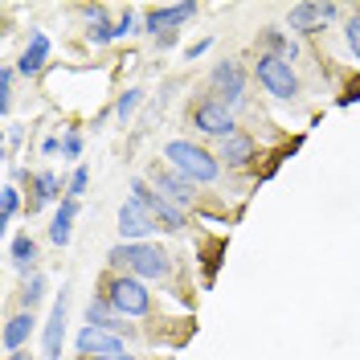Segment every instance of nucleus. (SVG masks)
<instances>
[{"mask_svg": "<svg viewBox=\"0 0 360 360\" xmlns=\"http://www.w3.org/2000/svg\"><path fill=\"white\" fill-rule=\"evenodd\" d=\"M103 295L111 299V307L123 319H143V315H152V291H148V283L143 278H135V274H111L107 278V287Z\"/></svg>", "mask_w": 360, "mask_h": 360, "instance_id": "obj_3", "label": "nucleus"}, {"mask_svg": "<svg viewBox=\"0 0 360 360\" xmlns=\"http://www.w3.org/2000/svg\"><path fill=\"white\" fill-rule=\"evenodd\" d=\"M4 360H29V352H25V348H21V352H8V356H4Z\"/></svg>", "mask_w": 360, "mask_h": 360, "instance_id": "obj_37", "label": "nucleus"}, {"mask_svg": "<svg viewBox=\"0 0 360 360\" xmlns=\"http://www.w3.org/2000/svg\"><path fill=\"white\" fill-rule=\"evenodd\" d=\"M344 37H348V49L356 53V62H360V17H348V25H344Z\"/></svg>", "mask_w": 360, "mask_h": 360, "instance_id": "obj_31", "label": "nucleus"}, {"mask_svg": "<svg viewBox=\"0 0 360 360\" xmlns=\"http://www.w3.org/2000/svg\"><path fill=\"white\" fill-rule=\"evenodd\" d=\"M160 17H164V25H168V29H180L184 21H193V17H197V0H184V4H164V8H160Z\"/></svg>", "mask_w": 360, "mask_h": 360, "instance_id": "obj_23", "label": "nucleus"}, {"mask_svg": "<svg viewBox=\"0 0 360 360\" xmlns=\"http://www.w3.org/2000/svg\"><path fill=\"white\" fill-rule=\"evenodd\" d=\"M340 17V4H295L291 13H287V25H291L295 33H319L328 21H336Z\"/></svg>", "mask_w": 360, "mask_h": 360, "instance_id": "obj_9", "label": "nucleus"}, {"mask_svg": "<svg viewBox=\"0 0 360 360\" xmlns=\"http://www.w3.org/2000/svg\"><path fill=\"white\" fill-rule=\"evenodd\" d=\"M13 78H17V70L0 66V115L13 111Z\"/></svg>", "mask_w": 360, "mask_h": 360, "instance_id": "obj_27", "label": "nucleus"}, {"mask_svg": "<svg viewBox=\"0 0 360 360\" xmlns=\"http://www.w3.org/2000/svg\"><path fill=\"white\" fill-rule=\"evenodd\" d=\"M45 299V274H25V287H21V307L33 311L37 303Z\"/></svg>", "mask_w": 360, "mask_h": 360, "instance_id": "obj_24", "label": "nucleus"}, {"mask_svg": "<svg viewBox=\"0 0 360 360\" xmlns=\"http://www.w3.org/2000/svg\"><path fill=\"white\" fill-rule=\"evenodd\" d=\"M152 217H156V225H164L168 233H180L184 225H188V217H184V209L180 205H172L168 197H160L156 209H152Z\"/></svg>", "mask_w": 360, "mask_h": 360, "instance_id": "obj_21", "label": "nucleus"}, {"mask_svg": "<svg viewBox=\"0 0 360 360\" xmlns=\"http://www.w3.org/2000/svg\"><path fill=\"white\" fill-rule=\"evenodd\" d=\"M127 33H135V8H123V17L115 21V37H127Z\"/></svg>", "mask_w": 360, "mask_h": 360, "instance_id": "obj_32", "label": "nucleus"}, {"mask_svg": "<svg viewBox=\"0 0 360 360\" xmlns=\"http://www.w3.org/2000/svg\"><path fill=\"white\" fill-rule=\"evenodd\" d=\"M225 250V242H205V283H213L217 274V254Z\"/></svg>", "mask_w": 360, "mask_h": 360, "instance_id": "obj_28", "label": "nucleus"}, {"mask_svg": "<svg viewBox=\"0 0 360 360\" xmlns=\"http://www.w3.org/2000/svg\"><path fill=\"white\" fill-rule=\"evenodd\" d=\"M82 17H86V41L90 45L115 41V25L107 21V8L103 4H82Z\"/></svg>", "mask_w": 360, "mask_h": 360, "instance_id": "obj_17", "label": "nucleus"}, {"mask_svg": "<svg viewBox=\"0 0 360 360\" xmlns=\"http://www.w3.org/2000/svg\"><path fill=\"white\" fill-rule=\"evenodd\" d=\"M66 319H70V287H62L53 311L45 319V360H62V340H66Z\"/></svg>", "mask_w": 360, "mask_h": 360, "instance_id": "obj_8", "label": "nucleus"}, {"mask_svg": "<svg viewBox=\"0 0 360 360\" xmlns=\"http://www.w3.org/2000/svg\"><path fill=\"white\" fill-rule=\"evenodd\" d=\"M58 148H62V143H58V139H53V135H45V139H41V156H53V152H58Z\"/></svg>", "mask_w": 360, "mask_h": 360, "instance_id": "obj_33", "label": "nucleus"}, {"mask_svg": "<svg viewBox=\"0 0 360 360\" xmlns=\"http://www.w3.org/2000/svg\"><path fill=\"white\" fill-rule=\"evenodd\" d=\"M131 201H135V205H143V209H156L160 193H156V188H152V180L135 176V180H131Z\"/></svg>", "mask_w": 360, "mask_h": 360, "instance_id": "obj_26", "label": "nucleus"}, {"mask_svg": "<svg viewBox=\"0 0 360 360\" xmlns=\"http://www.w3.org/2000/svg\"><path fill=\"white\" fill-rule=\"evenodd\" d=\"M17 209H21V188H17V184H4V193H0V221L13 225Z\"/></svg>", "mask_w": 360, "mask_h": 360, "instance_id": "obj_25", "label": "nucleus"}, {"mask_svg": "<svg viewBox=\"0 0 360 360\" xmlns=\"http://www.w3.org/2000/svg\"><path fill=\"white\" fill-rule=\"evenodd\" d=\"M86 328H103V332H115V336H119L127 323H123V315L111 307L107 295H94V299L86 303Z\"/></svg>", "mask_w": 360, "mask_h": 360, "instance_id": "obj_13", "label": "nucleus"}, {"mask_svg": "<svg viewBox=\"0 0 360 360\" xmlns=\"http://www.w3.org/2000/svg\"><path fill=\"white\" fill-rule=\"evenodd\" d=\"M33 328H37L33 311H17L8 323H4V348H8V352H21V344L33 336Z\"/></svg>", "mask_w": 360, "mask_h": 360, "instance_id": "obj_19", "label": "nucleus"}, {"mask_svg": "<svg viewBox=\"0 0 360 360\" xmlns=\"http://www.w3.org/2000/svg\"><path fill=\"white\" fill-rule=\"evenodd\" d=\"M29 213H41L49 201H58V193H62V180L53 176V172H33V180H29Z\"/></svg>", "mask_w": 360, "mask_h": 360, "instance_id": "obj_15", "label": "nucleus"}, {"mask_svg": "<svg viewBox=\"0 0 360 360\" xmlns=\"http://www.w3.org/2000/svg\"><path fill=\"white\" fill-rule=\"evenodd\" d=\"M8 262L21 270V274H37V242L29 233H17L8 242Z\"/></svg>", "mask_w": 360, "mask_h": 360, "instance_id": "obj_18", "label": "nucleus"}, {"mask_svg": "<svg viewBox=\"0 0 360 360\" xmlns=\"http://www.w3.org/2000/svg\"><path fill=\"white\" fill-rule=\"evenodd\" d=\"M205 49H209V41H197V45H193V49H188V62H193V58H201Z\"/></svg>", "mask_w": 360, "mask_h": 360, "instance_id": "obj_35", "label": "nucleus"}, {"mask_svg": "<svg viewBox=\"0 0 360 360\" xmlns=\"http://www.w3.org/2000/svg\"><path fill=\"white\" fill-rule=\"evenodd\" d=\"M143 94H148L143 86H127V90H123V94L115 98V119H119V123H127V119H131V115L139 111V103H143Z\"/></svg>", "mask_w": 360, "mask_h": 360, "instance_id": "obj_22", "label": "nucleus"}, {"mask_svg": "<svg viewBox=\"0 0 360 360\" xmlns=\"http://www.w3.org/2000/svg\"><path fill=\"white\" fill-rule=\"evenodd\" d=\"M45 62H49V37H45L41 29H33L29 33V45H25L21 62H17V70H21L25 78H33V74H41Z\"/></svg>", "mask_w": 360, "mask_h": 360, "instance_id": "obj_14", "label": "nucleus"}, {"mask_svg": "<svg viewBox=\"0 0 360 360\" xmlns=\"http://www.w3.org/2000/svg\"><path fill=\"white\" fill-rule=\"evenodd\" d=\"M74 217H78V201L66 197V201L58 205L53 221H49V242H53V246H70V238H74Z\"/></svg>", "mask_w": 360, "mask_h": 360, "instance_id": "obj_16", "label": "nucleus"}, {"mask_svg": "<svg viewBox=\"0 0 360 360\" xmlns=\"http://www.w3.org/2000/svg\"><path fill=\"white\" fill-rule=\"evenodd\" d=\"M209 98H217L229 111H238L246 103V70H242L238 58H225V62L213 66V74H209Z\"/></svg>", "mask_w": 360, "mask_h": 360, "instance_id": "obj_5", "label": "nucleus"}, {"mask_svg": "<svg viewBox=\"0 0 360 360\" xmlns=\"http://www.w3.org/2000/svg\"><path fill=\"white\" fill-rule=\"evenodd\" d=\"M78 356L90 360V356H115V352H127V344L123 336H115V332H103V328H82L78 332Z\"/></svg>", "mask_w": 360, "mask_h": 360, "instance_id": "obj_10", "label": "nucleus"}, {"mask_svg": "<svg viewBox=\"0 0 360 360\" xmlns=\"http://www.w3.org/2000/svg\"><path fill=\"white\" fill-rule=\"evenodd\" d=\"M193 127L201 135H213V139H229L233 131H242L238 127V119H233V111L229 107H221L217 98H197V107H193Z\"/></svg>", "mask_w": 360, "mask_h": 360, "instance_id": "obj_6", "label": "nucleus"}, {"mask_svg": "<svg viewBox=\"0 0 360 360\" xmlns=\"http://www.w3.org/2000/svg\"><path fill=\"white\" fill-rule=\"evenodd\" d=\"M152 188H156L160 197H168L172 205L180 209H188V205H197V188H193V180L180 176L176 168H152Z\"/></svg>", "mask_w": 360, "mask_h": 360, "instance_id": "obj_7", "label": "nucleus"}, {"mask_svg": "<svg viewBox=\"0 0 360 360\" xmlns=\"http://www.w3.org/2000/svg\"><path fill=\"white\" fill-rule=\"evenodd\" d=\"M21 143V127H8V135H4V148H17Z\"/></svg>", "mask_w": 360, "mask_h": 360, "instance_id": "obj_34", "label": "nucleus"}, {"mask_svg": "<svg viewBox=\"0 0 360 360\" xmlns=\"http://www.w3.org/2000/svg\"><path fill=\"white\" fill-rule=\"evenodd\" d=\"M90 360H135V356H127V352H115V356H90Z\"/></svg>", "mask_w": 360, "mask_h": 360, "instance_id": "obj_36", "label": "nucleus"}, {"mask_svg": "<svg viewBox=\"0 0 360 360\" xmlns=\"http://www.w3.org/2000/svg\"><path fill=\"white\" fill-rule=\"evenodd\" d=\"M62 152H66V160L82 156V131H78V127H70V131H66V139H62Z\"/></svg>", "mask_w": 360, "mask_h": 360, "instance_id": "obj_30", "label": "nucleus"}, {"mask_svg": "<svg viewBox=\"0 0 360 360\" xmlns=\"http://www.w3.org/2000/svg\"><path fill=\"white\" fill-rule=\"evenodd\" d=\"M254 156H258V143H254V135H246V131H233L229 139L217 143V160H225L229 168H246Z\"/></svg>", "mask_w": 360, "mask_h": 360, "instance_id": "obj_12", "label": "nucleus"}, {"mask_svg": "<svg viewBox=\"0 0 360 360\" xmlns=\"http://www.w3.org/2000/svg\"><path fill=\"white\" fill-rule=\"evenodd\" d=\"M152 229H156L152 209H143V205H135V201H127L119 209V238H123V242H143Z\"/></svg>", "mask_w": 360, "mask_h": 360, "instance_id": "obj_11", "label": "nucleus"}, {"mask_svg": "<svg viewBox=\"0 0 360 360\" xmlns=\"http://www.w3.org/2000/svg\"><path fill=\"white\" fill-rule=\"evenodd\" d=\"M254 74H258V86L266 90L270 98H283V103L299 98V74H295L291 62H283V58H274V53H258Z\"/></svg>", "mask_w": 360, "mask_h": 360, "instance_id": "obj_4", "label": "nucleus"}, {"mask_svg": "<svg viewBox=\"0 0 360 360\" xmlns=\"http://www.w3.org/2000/svg\"><path fill=\"white\" fill-rule=\"evenodd\" d=\"M164 160L176 168L180 176L193 180V184H213L221 176V160L213 156L209 148L193 143V139H168L164 143Z\"/></svg>", "mask_w": 360, "mask_h": 360, "instance_id": "obj_1", "label": "nucleus"}, {"mask_svg": "<svg viewBox=\"0 0 360 360\" xmlns=\"http://www.w3.org/2000/svg\"><path fill=\"white\" fill-rule=\"evenodd\" d=\"M258 45H262V53H274V58H283V62H295L299 58V45L283 33V29H262V37H258Z\"/></svg>", "mask_w": 360, "mask_h": 360, "instance_id": "obj_20", "label": "nucleus"}, {"mask_svg": "<svg viewBox=\"0 0 360 360\" xmlns=\"http://www.w3.org/2000/svg\"><path fill=\"white\" fill-rule=\"evenodd\" d=\"M107 258H111V270L123 274V266H127V274L143 278V283H148V278H168V270H172V258L160 246H148V242H123V246H115Z\"/></svg>", "mask_w": 360, "mask_h": 360, "instance_id": "obj_2", "label": "nucleus"}, {"mask_svg": "<svg viewBox=\"0 0 360 360\" xmlns=\"http://www.w3.org/2000/svg\"><path fill=\"white\" fill-rule=\"evenodd\" d=\"M86 184H90V172L78 164V168H74V176H70V184H66V197H74V201H78V197L86 193Z\"/></svg>", "mask_w": 360, "mask_h": 360, "instance_id": "obj_29", "label": "nucleus"}]
</instances>
